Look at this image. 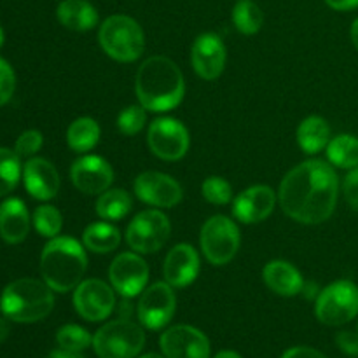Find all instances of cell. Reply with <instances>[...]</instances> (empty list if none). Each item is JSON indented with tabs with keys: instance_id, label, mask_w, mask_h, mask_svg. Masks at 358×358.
Instances as JSON below:
<instances>
[{
	"instance_id": "6da1fadb",
	"label": "cell",
	"mask_w": 358,
	"mask_h": 358,
	"mask_svg": "<svg viewBox=\"0 0 358 358\" xmlns=\"http://www.w3.org/2000/svg\"><path fill=\"white\" fill-rule=\"evenodd\" d=\"M339 180L334 168L320 159L297 164L280 185L282 210L299 224H322L334 213Z\"/></svg>"
},
{
	"instance_id": "7a4b0ae2",
	"label": "cell",
	"mask_w": 358,
	"mask_h": 358,
	"mask_svg": "<svg viewBox=\"0 0 358 358\" xmlns=\"http://www.w3.org/2000/svg\"><path fill=\"white\" fill-rule=\"evenodd\" d=\"M135 91L145 110H173L184 98V76L166 56H150L138 69Z\"/></svg>"
},
{
	"instance_id": "3957f363",
	"label": "cell",
	"mask_w": 358,
	"mask_h": 358,
	"mask_svg": "<svg viewBox=\"0 0 358 358\" xmlns=\"http://www.w3.org/2000/svg\"><path fill=\"white\" fill-rule=\"evenodd\" d=\"M86 252L73 238L56 236L42 250V278L55 292L65 294L76 289L86 271Z\"/></svg>"
},
{
	"instance_id": "277c9868",
	"label": "cell",
	"mask_w": 358,
	"mask_h": 358,
	"mask_svg": "<svg viewBox=\"0 0 358 358\" xmlns=\"http://www.w3.org/2000/svg\"><path fill=\"white\" fill-rule=\"evenodd\" d=\"M55 308L52 289L45 282L21 278L9 283L0 297V310L6 318L20 324H34L48 317Z\"/></svg>"
},
{
	"instance_id": "5b68a950",
	"label": "cell",
	"mask_w": 358,
	"mask_h": 358,
	"mask_svg": "<svg viewBox=\"0 0 358 358\" xmlns=\"http://www.w3.org/2000/svg\"><path fill=\"white\" fill-rule=\"evenodd\" d=\"M98 38L105 55L122 63L138 59L145 48V37L140 24L124 14L107 17L100 27Z\"/></svg>"
},
{
	"instance_id": "8992f818",
	"label": "cell",
	"mask_w": 358,
	"mask_h": 358,
	"mask_svg": "<svg viewBox=\"0 0 358 358\" xmlns=\"http://www.w3.org/2000/svg\"><path fill=\"white\" fill-rule=\"evenodd\" d=\"M145 345L142 327L128 318L105 324L93 336V348L100 358H135Z\"/></svg>"
},
{
	"instance_id": "52a82bcc",
	"label": "cell",
	"mask_w": 358,
	"mask_h": 358,
	"mask_svg": "<svg viewBox=\"0 0 358 358\" xmlns=\"http://www.w3.org/2000/svg\"><path fill=\"white\" fill-rule=\"evenodd\" d=\"M315 315L329 327H339L358 315V287L348 280H339L325 287L317 297Z\"/></svg>"
},
{
	"instance_id": "ba28073f",
	"label": "cell",
	"mask_w": 358,
	"mask_h": 358,
	"mask_svg": "<svg viewBox=\"0 0 358 358\" xmlns=\"http://www.w3.org/2000/svg\"><path fill=\"white\" fill-rule=\"evenodd\" d=\"M199 241L208 262L213 266H224L233 261L240 248V231L231 219L215 215L205 222Z\"/></svg>"
},
{
	"instance_id": "9c48e42d",
	"label": "cell",
	"mask_w": 358,
	"mask_h": 358,
	"mask_svg": "<svg viewBox=\"0 0 358 358\" xmlns=\"http://www.w3.org/2000/svg\"><path fill=\"white\" fill-rule=\"evenodd\" d=\"M171 226L168 217L159 210L140 212L126 229V241L138 254H154L168 241Z\"/></svg>"
},
{
	"instance_id": "30bf717a",
	"label": "cell",
	"mask_w": 358,
	"mask_h": 358,
	"mask_svg": "<svg viewBox=\"0 0 358 358\" xmlns=\"http://www.w3.org/2000/svg\"><path fill=\"white\" fill-rule=\"evenodd\" d=\"M147 143L154 156L159 159L178 161L189 150V133L177 119L159 117L149 126Z\"/></svg>"
},
{
	"instance_id": "8fae6325",
	"label": "cell",
	"mask_w": 358,
	"mask_h": 358,
	"mask_svg": "<svg viewBox=\"0 0 358 358\" xmlns=\"http://www.w3.org/2000/svg\"><path fill=\"white\" fill-rule=\"evenodd\" d=\"M177 308L173 287L166 282H157L147 287L138 301V320L150 331H159L170 324Z\"/></svg>"
},
{
	"instance_id": "7c38bea8",
	"label": "cell",
	"mask_w": 358,
	"mask_h": 358,
	"mask_svg": "<svg viewBox=\"0 0 358 358\" xmlns=\"http://www.w3.org/2000/svg\"><path fill=\"white\" fill-rule=\"evenodd\" d=\"M108 278L115 292L126 299H131L145 290L149 282V266L140 255L124 252L112 261Z\"/></svg>"
},
{
	"instance_id": "4fadbf2b",
	"label": "cell",
	"mask_w": 358,
	"mask_h": 358,
	"mask_svg": "<svg viewBox=\"0 0 358 358\" xmlns=\"http://www.w3.org/2000/svg\"><path fill=\"white\" fill-rule=\"evenodd\" d=\"M73 306L87 322H101L110 317L115 306L114 290L101 280H86L73 292Z\"/></svg>"
},
{
	"instance_id": "5bb4252c",
	"label": "cell",
	"mask_w": 358,
	"mask_h": 358,
	"mask_svg": "<svg viewBox=\"0 0 358 358\" xmlns=\"http://www.w3.org/2000/svg\"><path fill=\"white\" fill-rule=\"evenodd\" d=\"M133 187L140 201L157 208H173L182 199V187L178 182L161 171H145L138 175Z\"/></svg>"
},
{
	"instance_id": "9a60e30c",
	"label": "cell",
	"mask_w": 358,
	"mask_h": 358,
	"mask_svg": "<svg viewBox=\"0 0 358 358\" xmlns=\"http://www.w3.org/2000/svg\"><path fill=\"white\" fill-rule=\"evenodd\" d=\"M161 352L166 358H210V341L191 325H175L163 332Z\"/></svg>"
},
{
	"instance_id": "2e32d148",
	"label": "cell",
	"mask_w": 358,
	"mask_h": 358,
	"mask_svg": "<svg viewBox=\"0 0 358 358\" xmlns=\"http://www.w3.org/2000/svg\"><path fill=\"white\" fill-rule=\"evenodd\" d=\"M191 63L194 72L205 80H215L226 65V45L217 34H201L191 49Z\"/></svg>"
},
{
	"instance_id": "e0dca14e",
	"label": "cell",
	"mask_w": 358,
	"mask_h": 358,
	"mask_svg": "<svg viewBox=\"0 0 358 358\" xmlns=\"http://www.w3.org/2000/svg\"><path fill=\"white\" fill-rule=\"evenodd\" d=\"M72 184L84 194H101L110 187L114 171L100 156L79 157L70 168Z\"/></svg>"
},
{
	"instance_id": "ac0fdd59",
	"label": "cell",
	"mask_w": 358,
	"mask_h": 358,
	"mask_svg": "<svg viewBox=\"0 0 358 358\" xmlns=\"http://www.w3.org/2000/svg\"><path fill=\"white\" fill-rule=\"evenodd\" d=\"M276 205V194L268 185H254L240 192L233 203V215L243 224H257L268 219Z\"/></svg>"
},
{
	"instance_id": "d6986e66",
	"label": "cell",
	"mask_w": 358,
	"mask_h": 358,
	"mask_svg": "<svg viewBox=\"0 0 358 358\" xmlns=\"http://www.w3.org/2000/svg\"><path fill=\"white\" fill-rule=\"evenodd\" d=\"M199 273V255L191 245L180 243L175 245L168 252L163 264V275L166 283L175 289L187 287L198 278Z\"/></svg>"
},
{
	"instance_id": "ffe728a7",
	"label": "cell",
	"mask_w": 358,
	"mask_h": 358,
	"mask_svg": "<svg viewBox=\"0 0 358 358\" xmlns=\"http://www.w3.org/2000/svg\"><path fill=\"white\" fill-rule=\"evenodd\" d=\"M24 187L31 198L48 201L55 198L59 191V175L56 168L42 157H34L27 161L23 168Z\"/></svg>"
},
{
	"instance_id": "44dd1931",
	"label": "cell",
	"mask_w": 358,
	"mask_h": 358,
	"mask_svg": "<svg viewBox=\"0 0 358 358\" xmlns=\"http://www.w3.org/2000/svg\"><path fill=\"white\" fill-rule=\"evenodd\" d=\"M30 229V217L24 203L9 198L0 205V236L10 245L21 243Z\"/></svg>"
},
{
	"instance_id": "7402d4cb",
	"label": "cell",
	"mask_w": 358,
	"mask_h": 358,
	"mask_svg": "<svg viewBox=\"0 0 358 358\" xmlns=\"http://www.w3.org/2000/svg\"><path fill=\"white\" fill-rule=\"evenodd\" d=\"M264 283L275 294L283 297H292L303 290L304 280L297 268L287 261H271L262 269Z\"/></svg>"
},
{
	"instance_id": "603a6c76",
	"label": "cell",
	"mask_w": 358,
	"mask_h": 358,
	"mask_svg": "<svg viewBox=\"0 0 358 358\" xmlns=\"http://www.w3.org/2000/svg\"><path fill=\"white\" fill-rule=\"evenodd\" d=\"M59 23L73 31H87L98 23V13L87 0H63L56 10Z\"/></svg>"
},
{
	"instance_id": "cb8c5ba5",
	"label": "cell",
	"mask_w": 358,
	"mask_h": 358,
	"mask_svg": "<svg viewBox=\"0 0 358 358\" xmlns=\"http://www.w3.org/2000/svg\"><path fill=\"white\" fill-rule=\"evenodd\" d=\"M331 142V126L320 115L306 117L297 128V143L306 154H317L327 149Z\"/></svg>"
},
{
	"instance_id": "d4e9b609",
	"label": "cell",
	"mask_w": 358,
	"mask_h": 358,
	"mask_svg": "<svg viewBox=\"0 0 358 358\" xmlns=\"http://www.w3.org/2000/svg\"><path fill=\"white\" fill-rule=\"evenodd\" d=\"M84 247L94 254H108L121 243V233L108 222H94L83 234Z\"/></svg>"
},
{
	"instance_id": "484cf974",
	"label": "cell",
	"mask_w": 358,
	"mask_h": 358,
	"mask_svg": "<svg viewBox=\"0 0 358 358\" xmlns=\"http://www.w3.org/2000/svg\"><path fill=\"white\" fill-rule=\"evenodd\" d=\"M100 140V126L91 117H79L66 129V143L73 152H87Z\"/></svg>"
},
{
	"instance_id": "4316f807",
	"label": "cell",
	"mask_w": 358,
	"mask_h": 358,
	"mask_svg": "<svg viewBox=\"0 0 358 358\" xmlns=\"http://www.w3.org/2000/svg\"><path fill=\"white\" fill-rule=\"evenodd\" d=\"M133 206L131 196L122 189H107L96 201V213L103 220H121Z\"/></svg>"
},
{
	"instance_id": "83f0119b",
	"label": "cell",
	"mask_w": 358,
	"mask_h": 358,
	"mask_svg": "<svg viewBox=\"0 0 358 358\" xmlns=\"http://www.w3.org/2000/svg\"><path fill=\"white\" fill-rule=\"evenodd\" d=\"M327 157L331 164L345 170L358 166V138L353 135H338L329 142Z\"/></svg>"
},
{
	"instance_id": "f1b7e54d",
	"label": "cell",
	"mask_w": 358,
	"mask_h": 358,
	"mask_svg": "<svg viewBox=\"0 0 358 358\" xmlns=\"http://www.w3.org/2000/svg\"><path fill=\"white\" fill-rule=\"evenodd\" d=\"M233 24L245 35L257 34L264 23V14L261 7L252 0H240L233 7Z\"/></svg>"
},
{
	"instance_id": "f546056e",
	"label": "cell",
	"mask_w": 358,
	"mask_h": 358,
	"mask_svg": "<svg viewBox=\"0 0 358 358\" xmlns=\"http://www.w3.org/2000/svg\"><path fill=\"white\" fill-rule=\"evenodd\" d=\"M21 175L20 156L0 147V196H6L17 185Z\"/></svg>"
},
{
	"instance_id": "4dcf8cb0",
	"label": "cell",
	"mask_w": 358,
	"mask_h": 358,
	"mask_svg": "<svg viewBox=\"0 0 358 358\" xmlns=\"http://www.w3.org/2000/svg\"><path fill=\"white\" fill-rule=\"evenodd\" d=\"M34 226L37 233L44 238H56L62 231V213L51 205L38 206L34 212Z\"/></svg>"
},
{
	"instance_id": "1f68e13d",
	"label": "cell",
	"mask_w": 358,
	"mask_h": 358,
	"mask_svg": "<svg viewBox=\"0 0 358 358\" xmlns=\"http://www.w3.org/2000/svg\"><path fill=\"white\" fill-rule=\"evenodd\" d=\"M56 341H58L59 348L69 350V352H83L87 346L93 345V338L90 332L73 324L63 325L56 334Z\"/></svg>"
},
{
	"instance_id": "d6a6232c",
	"label": "cell",
	"mask_w": 358,
	"mask_h": 358,
	"mask_svg": "<svg viewBox=\"0 0 358 358\" xmlns=\"http://www.w3.org/2000/svg\"><path fill=\"white\" fill-rule=\"evenodd\" d=\"M203 198L208 203L217 206L227 205L233 198V189L231 184L222 177H208L201 185Z\"/></svg>"
},
{
	"instance_id": "836d02e7",
	"label": "cell",
	"mask_w": 358,
	"mask_h": 358,
	"mask_svg": "<svg viewBox=\"0 0 358 358\" xmlns=\"http://www.w3.org/2000/svg\"><path fill=\"white\" fill-rule=\"evenodd\" d=\"M147 122V114L145 108L142 105H129L128 108L119 114L117 117V128L122 135H136L140 129L145 126Z\"/></svg>"
},
{
	"instance_id": "e575fe53",
	"label": "cell",
	"mask_w": 358,
	"mask_h": 358,
	"mask_svg": "<svg viewBox=\"0 0 358 358\" xmlns=\"http://www.w3.org/2000/svg\"><path fill=\"white\" fill-rule=\"evenodd\" d=\"M42 147V133L37 129H28L17 138L14 152L20 157H30Z\"/></svg>"
},
{
	"instance_id": "d590c367",
	"label": "cell",
	"mask_w": 358,
	"mask_h": 358,
	"mask_svg": "<svg viewBox=\"0 0 358 358\" xmlns=\"http://www.w3.org/2000/svg\"><path fill=\"white\" fill-rule=\"evenodd\" d=\"M16 87V77L6 59L0 58V107L10 100Z\"/></svg>"
},
{
	"instance_id": "8d00e7d4",
	"label": "cell",
	"mask_w": 358,
	"mask_h": 358,
	"mask_svg": "<svg viewBox=\"0 0 358 358\" xmlns=\"http://www.w3.org/2000/svg\"><path fill=\"white\" fill-rule=\"evenodd\" d=\"M343 192H345L348 205L358 213V166L346 175L345 182H343Z\"/></svg>"
},
{
	"instance_id": "74e56055",
	"label": "cell",
	"mask_w": 358,
	"mask_h": 358,
	"mask_svg": "<svg viewBox=\"0 0 358 358\" xmlns=\"http://www.w3.org/2000/svg\"><path fill=\"white\" fill-rule=\"evenodd\" d=\"M339 350L350 357H358V334L350 331H343L336 336Z\"/></svg>"
},
{
	"instance_id": "f35d334b",
	"label": "cell",
	"mask_w": 358,
	"mask_h": 358,
	"mask_svg": "<svg viewBox=\"0 0 358 358\" xmlns=\"http://www.w3.org/2000/svg\"><path fill=\"white\" fill-rule=\"evenodd\" d=\"M282 358H327V357L315 348H308V346H296V348L287 350Z\"/></svg>"
},
{
	"instance_id": "ab89813d",
	"label": "cell",
	"mask_w": 358,
	"mask_h": 358,
	"mask_svg": "<svg viewBox=\"0 0 358 358\" xmlns=\"http://www.w3.org/2000/svg\"><path fill=\"white\" fill-rule=\"evenodd\" d=\"M325 3L334 10H352L358 7V0H325Z\"/></svg>"
},
{
	"instance_id": "60d3db41",
	"label": "cell",
	"mask_w": 358,
	"mask_h": 358,
	"mask_svg": "<svg viewBox=\"0 0 358 358\" xmlns=\"http://www.w3.org/2000/svg\"><path fill=\"white\" fill-rule=\"evenodd\" d=\"M49 358H86L80 355V352H69V350H55V352H51V355Z\"/></svg>"
},
{
	"instance_id": "b9f144b4",
	"label": "cell",
	"mask_w": 358,
	"mask_h": 358,
	"mask_svg": "<svg viewBox=\"0 0 358 358\" xmlns=\"http://www.w3.org/2000/svg\"><path fill=\"white\" fill-rule=\"evenodd\" d=\"M350 34H352L353 45H355L357 51H358V17H357L355 21H353V24H352V31H350Z\"/></svg>"
},
{
	"instance_id": "7bdbcfd3",
	"label": "cell",
	"mask_w": 358,
	"mask_h": 358,
	"mask_svg": "<svg viewBox=\"0 0 358 358\" xmlns=\"http://www.w3.org/2000/svg\"><path fill=\"white\" fill-rule=\"evenodd\" d=\"M9 334V324L6 320H0V343L7 338Z\"/></svg>"
},
{
	"instance_id": "ee69618b",
	"label": "cell",
	"mask_w": 358,
	"mask_h": 358,
	"mask_svg": "<svg viewBox=\"0 0 358 358\" xmlns=\"http://www.w3.org/2000/svg\"><path fill=\"white\" fill-rule=\"evenodd\" d=\"M215 358H241L240 355H238L236 352H229V350H227V352H220V353H217V357Z\"/></svg>"
},
{
	"instance_id": "f6af8a7d",
	"label": "cell",
	"mask_w": 358,
	"mask_h": 358,
	"mask_svg": "<svg viewBox=\"0 0 358 358\" xmlns=\"http://www.w3.org/2000/svg\"><path fill=\"white\" fill-rule=\"evenodd\" d=\"M140 358H166V357H161L157 353H147V355H142Z\"/></svg>"
},
{
	"instance_id": "bcb514c9",
	"label": "cell",
	"mask_w": 358,
	"mask_h": 358,
	"mask_svg": "<svg viewBox=\"0 0 358 358\" xmlns=\"http://www.w3.org/2000/svg\"><path fill=\"white\" fill-rule=\"evenodd\" d=\"M2 44H3V31L2 28H0V48H2Z\"/></svg>"
}]
</instances>
